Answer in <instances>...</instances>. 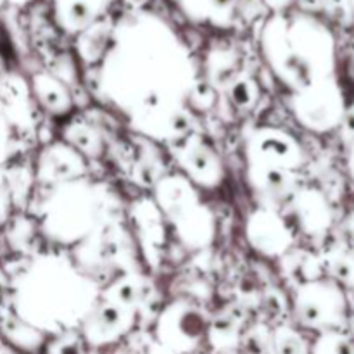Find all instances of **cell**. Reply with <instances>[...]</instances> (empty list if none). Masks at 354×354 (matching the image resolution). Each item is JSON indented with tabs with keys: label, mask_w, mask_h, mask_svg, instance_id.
I'll return each instance as SVG.
<instances>
[{
	"label": "cell",
	"mask_w": 354,
	"mask_h": 354,
	"mask_svg": "<svg viewBox=\"0 0 354 354\" xmlns=\"http://www.w3.org/2000/svg\"><path fill=\"white\" fill-rule=\"evenodd\" d=\"M245 241L252 251L268 259H282L296 242L294 227L280 211L259 206L245 220Z\"/></svg>",
	"instance_id": "8fae6325"
},
{
	"label": "cell",
	"mask_w": 354,
	"mask_h": 354,
	"mask_svg": "<svg viewBox=\"0 0 354 354\" xmlns=\"http://www.w3.org/2000/svg\"><path fill=\"white\" fill-rule=\"evenodd\" d=\"M289 104L297 123L313 133L337 130L348 109L344 93L334 76L292 92Z\"/></svg>",
	"instance_id": "ba28073f"
},
{
	"label": "cell",
	"mask_w": 354,
	"mask_h": 354,
	"mask_svg": "<svg viewBox=\"0 0 354 354\" xmlns=\"http://www.w3.org/2000/svg\"><path fill=\"white\" fill-rule=\"evenodd\" d=\"M310 348L306 337L289 325H280L270 332V354H310Z\"/></svg>",
	"instance_id": "ac0fdd59"
},
{
	"label": "cell",
	"mask_w": 354,
	"mask_h": 354,
	"mask_svg": "<svg viewBox=\"0 0 354 354\" xmlns=\"http://www.w3.org/2000/svg\"><path fill=\"white\" fill-rule=\"evenodd\" d=\"M227 95L230 99L232 106L239 111H251L259 100L261 90L258 82L252 76L241 73L230 85L227 86Z\"/></svg>",
	"instance_id": "ffe728a7"
},
{
	"label": "cell",
	"mask_w": 354,
	"mask_h": 354,
	"mask_svg": "<svg viewBox=\"0 0 354 354\" xmlns=\"http://www.w3.org/2000/svg\"><path fill=\"white\" fill-rule=\"evenodd\" d=\"M248 171L297 173L304 165V149L282 128L259 127L245 140Z\"/></svg>",
	"instance_id": "9c48e42d"
},
{
	"label": "cell",
	"mask_w": 354,
	"mask_h": 354,
	"mask_svg": "<svg viewBox=\"0 0 354 354\" xmlns=\"http://www.w3.org/2000/svg\"><path fill=\"white\" fill-rule=\"evenodd\" d=\"M64 142L71 145L83 158H99L104 152L102 135L92 124L75 121L64 128Z\"/></svg>",
	"instance_id": "e0dca14e"
},
{
	"label": "cell",
	"mask_w": 354,
	"mask_h": 354,
	"mask_svg": "<svg viewBox=\"0 0 354 354\" xmlns=\"http://www.w3.org/2000/svg\"><path fill=\"white\" fill-rule=\"evenodd\" d=\"M102 196L82 178L52 189L41 214V232L59 245H82L102 228Z\"/></svg>",
	"instance_id": "277c9868"
},
{
	"label": "cell",
	"mask_w": 354,
	"mask_h": 354,
	"mask_svg": "<svg viewBox=\"0 0 354 354\" xmlns=\"http://www.w3.org/2000/svg\"><path fill=\"white\" fill-rule=\"evenodd\" d=\"M86 178V159L71 145L62 142L47 145L37 158V180L45 185L61 187L64 183Z\"/></svg>",
	"instance_id": "4fadbf2b"
},
{
	"label": "cell",
	"mask_w": 354,
	"mask_h": 354,
	"mask_svg": "<svg viewBox=\"0 0 354 354\" xmlns=\"http://www.w3.org/2000/svg\"><path fill=\"white\" fill-rule=\"evenodd\" d=\"M292 216L304 235L320 237L330 228L332 209L324 194L317 189H297L292 201Z\"/></svg>",
	"instance_id": "5bb4252c"
},
{
	"label": "cell",
	"mask_w": 354,
	"mask_h": 354,
	"mask_svg": "<svg viewBox=\"0 0 354 354\" xmlns=\"http://www.w3.org/2000/svg\"><path fill=\"white\" fill-rule=\"evenodd\" d=\"M175 159L182 173L197 189L213 190L225 180V166L213 145L190 131L175 142Z\"/></svg>",
	"instance_id": "7c38bea8"
},
{
	"label": "cell",
	"mask_w": 354,
	"mask_h": 354,
	"mask_svg": "<svg viewBox=\"0 0 354 354\" xmlns=\"http://www.w3.org/2000/svg\"><path fill=\"white\" fill-rule=\"evenodd\" d=\"M348 2H349V6H351L353 10H354V0H348Z\"/></svg>",
	"instance_id": "83f0119b"
},
{
	"label": "cell",
	"mask_w": 354,
	"mask_h": 354,
	"mask_svg": "<svg viewBox=\"0 0 354 354\" xmlns=\"http://www.w3.org/2000/svg\"><path fill=\"white\" fill-rule=\"evenodd\" d=\"M353 337H354V335H353Z\"/></svg>",
	"instance_id": "f1b7e54d"
},
{
	"label": "cell",
	"mask_w": 354,
	"mask_h": 354,
	"mask_svg": "<svg viewBox=\"0 0 354 354\" xmlns=\"http://www.w3.org/2000/svg\"><path fill=\"white\" fill-rule=\"evenodd\" d=\"M154 203L187 249L201 251L214 241L216 221L213 213L201 197L199 189L183 175L178 173L158 180Z\"/></svg>",
	"instance_id": "8992f818"
},
{
	"label": "cell",
	"mask_w": 354,
	"mask_h": 354,
	"mask_svg": "<svg viewBox=\"0 0 354 354\" xmlns=\"http://www.w3.org/2000/svg\"><path fill=\"white\" fill-rule=\"evenodd\" d=\"M209 320L189 301H173L161 311L156 324L159 342L176 354H190L207 341Z\"/></svg>",
	"instance_id": "30bf717a"
},
{
	"label": "cell",
	"mask_w": 354,
	"mask_h": 354,
	"mask_svg": "<svg viewBox=\"0 0 354 354\" xmlns=\"http://www.w3.org/2000/svg\"><path fill=\"white\" fill-rule=\"evenodd\" d=\"M102 59L104 97L138 133L175 144L192 131L189 99L197 76L176 38L156 31L118 38Z\"/></svg>",
	"instance_id": "6da1fadb"
},
{
	"label": "cell",
	"mask_w": 354,
	"mask_h": 354,
	"mask_svg": "<svg viewBox=\"0 0 354 354\" xmlns=\"http://www.w3.org/2000/svg\"><path fill=\"white\" fill-rule=\"evenodd\" d=\"M341 131L342 135H344L346 138H349V140H354V106L353 107H348L344 113V118H342L341 121Z\"/></svg>",
	"instance_id": "484cf974"
},
{
	"label": "cell",
	"mask_w": 354,
	"mask_h": 354,
	"mask_svg": "<svg viewBox=\"0 0 354 354\" xmlns=\"http://www.w3.org/2000/svg\"><path fill=\"white\" fill-rule=\"evenodd\" d=\"M310 354H354V337L342 330L322 332L311 344Z\"/></svg>",
	"instance_id": "44dd1931"
},
{
	"label": "cell",
	"mask_w": 354,
	"mask_h": 354,
	"mask_svg": "<svg viewBox=\"0 0 354 354\" xmlns=\"http://www.w3.org/2000/svg\"><path fill=\"white\" fill-rule=\"evenodd\" d=\"M9 209H10V189L9 185H7L3 175L0 173V221L6 220Z\"/></svg>",
	"instance_id": "cb8c5ba5"
},
{
	"label": "cell",
	"mask_w": 354,
	"mask_h": 354,
	"mask_svg": "<svg viewBox=\"0 0 354 354\" xmlns=\"http://www.w3.org/2000/svg\"><path fill=\"white\" fill-rule=\"evenodd\" d=\"M30 93L50 116L61 118L73 111V95L64 82L50 73H37L30 82Z\"/></svg>",
	"instance_id": "2e32d148"
},
{
	"label": "cell",
	"mask_w": 354,
	"mask_h": 354,
	"mask_svg": "<svg viewBox=\"0 0 354 354\" xmlns=\"http://www.w3.org/2000/svg\"><path fill=\"white\" fill-rule=\"evenodd\" d=\"M14 121L10 120L9 114L6 113L2 106H0V166L9 159L10 152H12V142H14Z\"/></svg>",
	"instance_id": "603a6c76"
},
{
	"label": "cell",
	"mask_w": 354,
	"mask_h": 354,
	"mask_svg": "<svg viewBox=\"0 0 354 354\" xmlns=\"http://www.w3.org/2000/svg\"><path fill=\"white\" fill-rule=\"evenodd\" d=\"M292 311L303 328L317 330H342L348 322V299L335 280L318 279L299 283L292 301Z\"/></svg>",
	"instance_id": "52a82bcc"
},
{
	"label": "cell",
	"mask_w": 354,
	"mask_h": 354,
	"mask_svg": "<svg viewBox=\"0 0 354 354\" xmlns=\"http://www.w3.org/2000/svg\"><path fill=\"white\" fill-rule=\"evenodd\" d=\"M327 270L330 279L341 286H354V251L332 252L327 258Z\"/></svg>",
	"instance_id": "7402d4cb"
},
{
	"label": "cell",
	"mask_w": 354,
	"mask_h": 354,
	"mask_svg": "<svg viewBox=\"0 0 354 354\" xmlns=\"http://www.w3.org/2000/svg\"><path fill=\"white\" fill-rule=\"evenodd\" d=\"M348 171L351 175V178L354 180V140L349 145V154H348Z\"/></svg>",
	"instance_id": "4316f807"
},
{
	"label": "cell",
	"mask_w": 354,
	"mask_h": 354,
	"mask_svg": "<svg viewBox=\"0 0 354 354\" xmlns=\"http://www.w3.org/2000/svg\"><path fill=\"white\" fill-rule=\"evenodd\" d=\"M249 183L263 207L280 211V206L289 204L297 192L296 173L289 171H248Z\"/></svg>",
	"instance_id": "9a60e30c"
},
{
	"label": "cell",
	"mask_w": 354,
	"mask_h": 354,
	"mask_svg": "<svg viewBox=\"0 0 354 354\" xmlns=\"http://www.w3.org/2000/svg\"><path fill=\"white\" fill-rule=\"evenodd\" d=\"M207 341L216 349H232L241 341V327L232 315L221 313L209 320L207 327Z\"/></svg>",
	"instance_id": "d6986e66"
},
{
	"label": "cell",
	"mask_w": 354,
	"mask_h": 354,
	"mask_svg": "<svg viewBox=\"0 0 354 354\" xmlns=\"http://www.w3.org/2000/svg\"><path fill=\"white\" fill-rule=\"evenodd\" d=\"M261 50L273 76L290 92L334 76V38L324 24L310 17L266 24Z\"/></svg>",
	"instance_id": "3957f363"
},
{
	"label": "cell",
	"mask_w": 354,
	"mask_h": 354,
	"mask_svg": "<svg viewBox=\"0 0 354 354\" xmlns=\"http://www.w3.org/2000/svg\"><path fill=\"white\" fill-rule=\"evenodd\" d=\"M100 289L80 266L61 256H38L14 282V310L28 327L64 335L80 327Z\"/></svg>",
	"instance_id": "7a4b0ae2"
},
{
	"label": "cell",
	"mask_w": 354,
	"mask_h": 354,
	"mask_svg": "<svg viewBox=\"0 0 354 354\" xmlns=\"http://www.w3.org/2000/svg\"><path fill=\"white\" fill-rule=\"evenodd\" d=\"M145 286L135 275H120L106 289L80 325L83 341L92 348H106L120 342L133 330L144 304Z\"/></svg>",
	"instance_id": "5b68a950"
},
{
	"label": "cell",
	"mask_w": 354,
	"mask_h": 354,
	"mask_svg": "<svg viewBox=\"0 0 354 354\" xmlns=\"http://www.w3.org/2000/svg\"><path fill=\"white\" fill-rule=\"evenodd\" d=\"M50 354H82V349L78 348V342L75 339L62 337L61 341L55 342L54 348L50 349Z\"/></svg>",
	"instance_id": "d4e9b609"
}]
</instances>
